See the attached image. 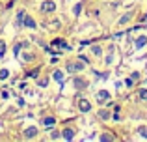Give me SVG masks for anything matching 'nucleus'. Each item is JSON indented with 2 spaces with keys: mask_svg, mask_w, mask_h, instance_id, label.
Segmentation results:
<instances>
[{
  "mask_svg": "<svg viewBox=\"0 0 147 142\" xmlns=\"http://www.w3.org/2000/svg\"><path fill=\"white\" fill-rule=\"evenodd\" d=\"M22 58H24L26 62H32V60H34V56H32V54H24V56H22Z\"/></svg>",
  "mask_w": 147,
  "mask_h": 142,
  "instance_id": "23",
  "label": "nucleus"
},
{
  "mask_svg": "<svg viewBox=\"0 0 147 142\" xmlns=\"http://www.w3.org/2000/svg\"><path fill=\"white\" fill-rule=\"evenodd\" d=\"M52 77H54V80H58V82H60V84H63V71H54L52 73Z\"/></svg>",
  "mask_w": 147,
  "mask_h": 142,
  "instance_id": "9",
  "label": "nucleus"
},
{
  "mask_svg": "<svg viewBox=\"0 0 147 142\" xmlns=\"http://www.w3.org/2000/svg\"><path fill=\"white\" fill-rule=\"evenodd\" d=\"M41 11H45V13H52V11H56V4H54L52 0H45V2L41 4Z\"/></svg>",
  "mask_w": 147,
  "mask_h": 142,
  "instance_id": "1",
  "label": "nucleus"
},
{
  "mask_svg": "<svg viewBox=\"0 0 147 142\" xmlns=\"http://www.w3.org/2000/svg\"><path fill=\"white\" fill-rule=\"evenodd\" d=\"M37 137V129L36 127H28L24 131V139H36Z\"/></svg>",
  "mask_w": 147,
  "mask_h": 142,
  "instance_id": "6",
  "label": "nucleus"
},
{
  "mask_svg": "<svg viewBox=\"0 0 147 142\" xmlns=\"http://www.w3.org/2000/svg\"><path fill=\"white\" fill-rule=\"evenodd\" d=\"M4 54H6V43H4V41L0 39V58H2Z\"/></svg>",
  "mask_w": 147,
  "mask_h": 142,
  "instance_id": "15",
  "label": "nucleus"
},
{
  "mask_svg": "<svg viewBox=\"0 0 147 142\" xmlns=\"http://www.w3.org/2000/svg\"><path fill=\"white\" fill-rule=\"evenodd\" d=\"M22 26L26 28H36V21H34L30 15H24V21H22Z\"/></svg>",
  "mask_w": 147,
  "mask_h": 142,
  "instance_id": "4",
  "label": "nucleus"
},
{
  "mask_svg": "<svg viewBox=\"0 0 147 142\" xmlns=\"http://www.w3.org/2000/svg\"><path fill=\"white\" fill-rule=\"evenodd\" d=\"M97 99H99V101H108V99H110V94H108L106 90H100L97 94Z\"/></svg>",
  "mask_w": 147,
  "mask_h": 142,
  "instance_id": "8",
  "label": "nucleus"
},
{
  "mask_svg": "<svg viewBox=\"0 0 147 142\" xmlns=\"http://www.w3.org/2000/svg\"><path fill=\"white\" fill-rule=\"evenodd\" d=\"M7 77H9V71H7V69H2V71H0V79H2V80H6Z\"/></svg>",
  "mask_w": 147,
  "mask_h": 142,
  "instance_id": "17",
  "label": "nucleus"
},
{
  "mask_svg": "<svg viewBox=\"0 0 147 142\" xmlns=\"http://www.w3.org/2000/svg\"><path fill=\"white\" fill-rule=\"evenodd\" d=\"M24 15H26V11H19V13H17V24L19 26H22V21H24Z\"/></svg>",
  "mask_w": 147,
  "mask_h": 142,
  "instance_id": "12",
  "label": "nucleus"
},
{
  "mask_svg": "<svg viewBox=\"0 0 147 142\" xmlns=\"http://www.w3.org/2000/svg\"><path fill=\"white\" fill-rule=\"evenodd\" d=\"M140 97L144 99V101H147V90H145V88H142V90H140Z\"/></svg>",
  "mask_w": 147,
  "mask_h": 142,
  "instance_id": "20",
  "label": "nucleus"
},
{
  "mask_svg": "<svg viewBox=\"0 0 147 142\" xmlns=\"http://www.w3.org/2000/svg\"><path fill=\"white\" fill-rule=\"evenodd\" d=\"M78 109L82 110V112H90V110H91L90 101H88V99H80V101H78Z\"/></svg>",
  "mask_w": 147,
  "mask_h": 142,
  "instance_id": "3",
  "label": "nucleus"
},
{
  "mask_svg": "<svg viewBox=\"0 0 147 142\" xmlns=\"http://www.w3.org/2000/svg\"><path fill=\"white\" fill-rule=\"evenodd\" d=\"M73 11H75V15H80V11H82V4H76Z\"/></svg>",
  "mask_w": 147,
  "mask_h": 142,
  "instance_id": "21",
  "label": "nucleus"
},
{
  "mask_svg": "<svg viewBox=\"0 0 147 142\" xmlns=\"http://www.w3.org/2000/svg\"><path fill=\"white\" fill-rule=\"evenodd\" d=\"M130 17H132V13H125V15H123V17H121V19H119V22H121V24H123V22H127V21H130Z\"/></svg>",
  "mask_w": 147,
  "mask_h": 142,
  "instance_id": "14",
  "label": "nucleus"
},
{
  "mask_svg": "<svg viewBox=\"0 0 147 142\" xmlns=\"http://www.w3.org/2000/svg\"><path fill=\"white\" fill-rule=\"evenodd\" d=\"M108 116H110V112H108V110H100V112H99V118H100V120H108Z\"/></svg>",
  "mask_w": 147,
  "mask_h": 142,
  "instance_id": "13",
  "label": "nucleus"
},
{
  "mask_svg": "<svg viewBox=\"0 0 147 142\" xmlns=\"http://www.w3.org/2000/svg\"><path fill=\"white\" fill-rule=\"evenodd\" d=\"M52 45H54V47H60V49H63V51H71V47H69V45L65 43L63 39H54V41H52Z\"/></svg>",
  "mask_w": 147,
  "mask_h": 142,
  "instance_id": "5",
  "label": "nucleus"
},
{
  "mask_svg": "<svg viewBox=\"0 0 147 142\" xmlns=\"http://www.w3.org/2000/svg\"><path fill=\"white\" fill-rule=\"evenodd\" d=\"M138 133H140V137L147 139V127H140V129H138Z\"/></svg>",
  "mask_w": 147,
  "mask_h": 142,
  "instance_id": "19",
  "label": "nucleus"
},
{
  "mask_svg": "<svg viewBox=\"0 0 147 142\" xmlns=\"http://www.w3.org/2000/svg\"><path fill=\"white\" fill-rule=\"evenodd\" d=\"M61 137H63L65 140H73V137H75V131H73V129H65Z\"/></svg>",
  "mask_w": 147,
  "mask_h": 142,
  "instance_id": "11",
  "label": "nucleus"
},
{
  "mask_svg": "<svg viewBox=\"0 0 147 142\" xmlns=\"http://www.w3.org/2000/svg\"><path fill=\"white\" fill-rule=\"evenodd\" d=\"M93 52L95 54H100V47H93Z\"/></svg>",
  "mask_w": 147,
  "mask_h": 142,
  "instance_id": "25",
  "label": "nucleus"
},
{
  "mask_svg": "<svg viewBox=\"0 0 147 142\" xmlns=\"http://www.w3.org/2000/svg\"><path fill=\"white\" fill-rule=\"evenodd\" d=\"M145 45H147V37L145 36H142V37L136 39V49H142V47H145Z\"/></svg>",
  "mask_w": 147,
  "mask_h": 142,
  "instance_id": "10",
  "label": "nucleus"
},
{
  "mask_svg": "<svg viewBox=\"0 0 147 142\" xmlns=\"http://www.w3.org/2000/svg\"><path fill=\"white\" fill-rule=\"evenodd\" d=\"M43 124H45V125H54V124H56V120L49 116V118H45V120H43Z\"/></svg>",
  "mask_w": 147,
  "mask_h": 142,
  "instance_id": "16",
  "label": "nucleus"
},
{
  "mask_svg": "<svg viewBox=\"0 0 147 142\" xmlns=\"http://www.w3.org/2000/svg\"><path fill=\"white\" fill-rule=\"evenodd\" d=\"M47 84H49V80H47V79H41V80H39V86H43V88H45Z\"/></svg>",
  "mask_w": 147,
  "mask_h": 142,
  "instance_id": "24",
  "label": "nucleus"
},
{
  "mask_svg": "<svg viewBox=\"0 0 147 142\" xmlns=\"http://www.w3.org/2000/svg\"><path fill=\"white\" fill-rule=\"evenodd\" d=\"M100 140L102 142H110V140H114V137L112 135H100Z\"/></svg>",
  "mask_w": 147,
  "mask_h": 142,
  "instance_id": "18",
  "label": "nucleus"
},
{
  "mask_svg": "<svg viewBox=\"0 0 147 142\" xmlns=\"http://www.w3.org/2000/svg\"><path fill=\"white\" fill-rule=\"evenodd\" d=\"M82 69H84V64H76V62H69V64H67V71H69V73L82 71Z\"/></svg>",
  "mask_w": 147,
  "mask_h": 142,
  "instance_id": "2",
  "label": "nucleus"
},
{
  "mask_svg": "<svg viewBox=\"0 0 147 142\" xmlns=\"http://www.w3.org/2000/svg\"><path fill=\"white\" fill-rule=\"evenodd\" d=\"M22 45H24V43H17V45H15V54H19V51L22 49Z\"/></svg>",
  "mask_w": 147,
  "mask_h": 142,
  "instance_id": "22",
  "label": "nucleus"
},
{
  "mask_svg": "<svg viewBox=\"0 0 147 142\" xmlns=\"http://www.w3.org/2000/svg\"><path fill=\"white\" fill-rule=\"evenodd\" d=\"M86 86H88V82L84 79H75V88L76 90H84Z\"/></svg>",
  "mask_w": 147,
  "mask_h": 142,
  "instance_id": "7",
  "label": "nucleus"
}]
</instances>
